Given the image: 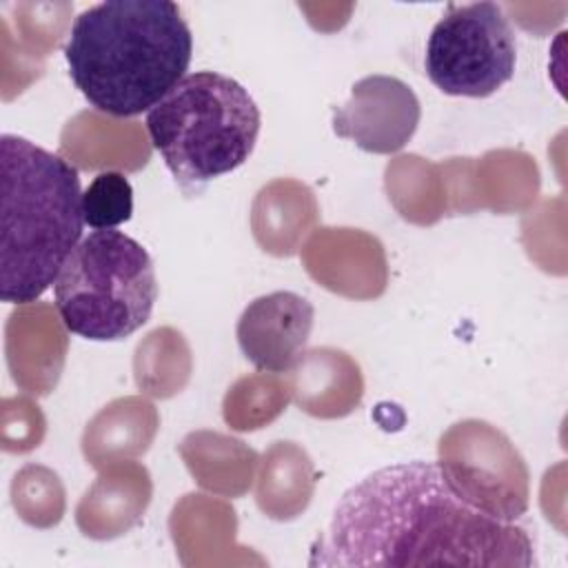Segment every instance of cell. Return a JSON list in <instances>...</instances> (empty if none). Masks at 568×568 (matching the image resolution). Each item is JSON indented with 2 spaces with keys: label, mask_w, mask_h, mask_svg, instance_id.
I'll return each mask as SVG.
<instances>
[{
  "label": "cell",
  "mask_w": 568,
  "mask_h": 568,
  "mask_svg": "<svg viewBox=\"0 0 568 568\" xmlns=\"http://www.w3.org/2000/svg\"><path fill=\"white\" fill-rule=\"evenodd\" d=\"M308 566H537L526 526L464 499L435 462L373 470L337 501Z\"/></svg>",
  "instance_id": "obj_1"
},
{
  "label": "cell",
  "mask_w": 568,
  "mask_h": 568,
  "mask_svg": "<svg viewBox=\"0 0 568 568\" xmlns=\"http://www.w3.org/2000/svg\"><path fill=\"white\" fill-rule=\"evenodd\" d=\"M193 36L171 0H106L75 16L64 44L69 78L113 118L149 113L184 75Z\"/></svg>",
  "instance_id": "obj_2"
},
{
  "label": "cell",
  "mask_w": 568,
  "mask_h": 568,
  "mask_svg": "<svg viewBox=\"0 0 568 568\" xmlns=\"http://www.w3.org/2000/svg\"><path fill=\"white\" fill-rule=\"evenodd\" d=\"M0 297L33 304L82 240L78 169L27 138H0Z\"/></svg>",
  "instance_id": "obj_3"
},
{
  "label": "cell",
  "mask_w": 568,
  "mask_h": 568,
  "mask_svg": "<svg viewBox=\"0 0 568 568\" xmlns=\"http://www.w3.org/2000/svg\"><path fill=\"white\" fill-rule=\"evenodd\" d=\"M262 115L251 93L217 71L186 73L149 113L146 133L184 195L242 166Z\"/></svg>",
  "instance_id": "obj_4"
},
{
  "label": "cell",
  "mask_w": 568,
  "mask_h": 568,
  "mask_svg": "<svg viewBox=\"0 0 568 568\" xmlns=\"http://www.w3.org/2000/svg\"><path fill=\"white\" fill-rule=\"evenodd\" d=\"M53 297L69 333L91 342L126 339L153 313L158 300L153 260L122 231H91L67 257Z\"/></svg>",
  "instance_id": "obj_5"
},
{
  "label": "cell",
  "mask_w": 568,
  "mask_h": 568,
  "mask_svg": "<svg viewBox=\"0 0 568 568\" xmlns=\"http://www.w3.org/2000/svg\"><path fill=\"white\" fill-rule=\"evenodd\" d=\"M517 42L504 9L495 2L448 4L433 27L424 69L446 95L488 98L513 80Z\"/></svg>",
  "instance_id": "obj_6"
},
{
  "label": "cell",
  "mask_w": 568,
  "mask_h": 568,
  "mask_svg": "<svg viewBox=\"0 0 568 568\" xmlns=\"http://www.w3.org/2000/svg\"><path fill=\"white\" fill-rule=\"evenodd\" d=\"M439 468L450 486L470 504L499 519H519L528 508V470L495 426L466 419L439 439Z\"/></svg>",
  "instance_id": "obj_7"
},
{
  "label": "cell",
  "mask_w": 568,
  "mask_h": 568,
  "mask_svg": "<svg viewBox=\"0 0 568 568\" xmlns=\"http://www.w3.org/2000/svg\"><path fill=\"white\" fill-rule=\"evenodd\" d=\"M419 118V100L406 82L366 75L353 84L348 102L333 106V131L366 153L390 155L410 142Z\"/></svg>",
  "instance_id": "obj_8"
},
{
  "label": "cell",
  "mask_w": 568,
  "mask_h": 568,
  "mask_svg": "<svg viewBox=\"0 0 568 568\" xmlns=\"http://www.w3.org/2000/svg\"><path fill=\"white\" fill-rule=\"evenodd\" d=\"M315 322L313 304L293 291L260 295L242 311L235 337L262 373H288L304 355Z\"/></svg>",
  "instance_id": "obj_9"
},
{
  "label": "cell",
  "mask_w": 568,
  "mask_h": 568,
  "mask_svg": "<svg viewBox=\"0 0 568 568\" xmlns=\"http://www.w3.org/2000/svg\"><path fill=\"white\" fill-rule=\"evenodd\" d=\"M359 366L342 351L313 348L291 368L295 402L315 417H342L362 399Z\"/></svg>",
  "instance_id": "obj_10"
},
{
  "label": "cell",
  "mask_w": 568,
  "mask_h": 568,
  "mask_svg": "<svg viewBox=\"0 0 568 568\" xmlns=\"http://www.w3.org/2000/svg\"><path fill=\"white\" fill-rule=\"evenodd\" d=\"M155 428L158 415L146 399H118L87 426L82 448L93 466H102L111 457L144 453Z\"/></svg>",
  "instance_id": "obj_11"
},
{
  "label": "cell",
  "mask_w": 568,
  "mask_h": 568,
  "mask_svg": "<svg viewBox=\"0 0 568 568\" xmlns=\"http://www.w3.org/2000/svg\"><path fill=\"white\" fill-rule=\"evenodd\" d=\"M313 493V464L293 442H277L264 453L257 506L273 519H291L306 508Z\"/></svg>",
  "instance_id": "obj_12"
},
{
  "label": "cell",
  "mask_w": 568,
  "mask_h": 568,
  "mask_svg": "<svg viewBox=\"0 0 568 568\" xmlns=\"http://www.w3.org/2000/svg\"><path fill=\"white\" fill-rule=\"evenodd\" d=\"M84 224L95 231L115 229L133 215V186L124 173L102 171L82 191Z\"/></svg>",
  "instance_id": "obj_13"
}]
</instances>
